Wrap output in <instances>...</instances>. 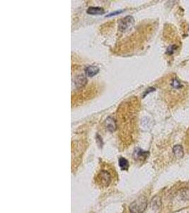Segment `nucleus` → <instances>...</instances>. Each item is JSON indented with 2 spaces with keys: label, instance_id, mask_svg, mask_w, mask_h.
I'll return each instance as SVG.
<instances>
[{
  "label": "nucleus",
  "instance_id": "nucleus-8",
  "mask_svg": "<svg viewBox=\"0 0 189 213\" xmlns=\"http://www.w3.org/2000/svg\"><path fill=\"white\" fill-rule=\"evenodd\" d=\"M86 79L83 76V75H80L77 78L76 80H75V84H76L77 88H82L86 85Z\"/></svg>",
  "mask_w": 189,
  "mask_h": 213
},
{
  "label": "nucleus",
  "instance_id": "nucleus-4",
  "mask_svg": "<svg viewBox=\"0 0 189 213\" xmlns=\"http://www.w3.org/2000/svg\"><path fill=\"white\" fill-rule=\"evenodd\" d=\"M148 152L142 150L140 149H138L135 151V153H134V158H135L136 160H140V161H144L148 156Z\"/></svg>",
  "mask_w": 189,
  "mask_h": 213
},
{
  "label": "nucleus",
  "instance_id": "nucleus-3",
  "mask_svg": "<svg viewBox=\"0 0 189 213\" xmlns=\"http://www.w3.org/2000/svg\"><path fill=\"white\" fill-rule=\"evenodd\" d=\"M98 180L100 181L101 184L103 186H108L111 183V177L108 172L106 171H101L98 176Z\"/></svg>",
  "mask_w": 189,
  "mask_h": 213
},
{
  "label": "nucleus",
  "instance_id": "nucleus-5",
  "mask_svg": "<svg viewBox=\"0 0 189 213\" xmlns=\"http://www.w3.org/2000/svg\"><path fill=\"white\" fill-rule=\"evenodd\" d=\"M87 13L92 15H101L104 14V10L101 7H89L87 10Z\"/></svg>",
  "mask_w": 189,
  "mask_h": 213
},
{
  "label": "nucleus",
  "instance_id": "nucleus-7",
  "mask_svg": "<svg viewBox=\"0 0 189 213\" xmlns=\"http://www.w3.org/2000/svg\"><path fill=\"white\" fill-rule=\"evenodd\" d=\"M86 74L89 77H93L95 75H96L98 72V68L96 66H89L85 70Z\"/></svg>",
  "mask_w": 189,
  "mask_h": 213
},
{
  "label": "nucleus",
  "instance_id": "nucleus-9",
  "mask_svg": "<svg viewBox=\"0 0 189 213\" xmlns=\"http://www.w3.org/2000/svg\"><path fill=\"white\" fill-rule=\"evenodd\" d=\"M118 164L119 166L122 170H128V167H129V163H128V160L125 159V158H120L119 161H118Z\"/></svg>",
  "mask_w": 189,
  "mask_h": 213
},
{
  "label": "nucleus",
  "instance_id": "nucleus-2",
  "mask_svg": "<svg viewBox=\"0 0 189 213\" xmlns=\"http://www.w3.org/2000/svg\"><path fill=\"white\" fill-rule=\"evenodd\" d=\"M134 19L132 16H127L125 19H122L119 23V28L121 31H125L130 29L133 25Z\"/></svg>",
  "mask_w": 189,
  "mask_h": 213
},
{
  "label": "nucleus",
  "instance_id": "nucleus-12",
  "mask_svg": "<svg viewBox=\"0 0 189 213\" xmlns=\"http://www.w3.org/2000/svg\"><path fill=\"white\" fill-rule=\"evenodd\" d=\"M174 47H175L174 46H170L169 48L168 49H167V52H168V53H169V54H172V53H173L174 51V49H175V48H174Z\"/></svg>",
  "mask_w": 189,
  "mask_h": 213
},
{
  "label": "nucleus",
  "instance_id": "nucleus-10",
  "mask_svg": "<svg viewBox=\"0 0 189 213\" xmlns=\"http://www.w3.org/2000/svg\"><path fill=\"white\" fill-rule=\"evenodd\" d=\"M106 124L107 127H108V130L111 131V132H113V131L115 130V123L114 120H113L111 117H109V118L106 120Z\"/></svg>",
  "mask_w": 189,
  "mask_h": 213
},
{
  "label": "nucleus",
  "instance_id": "nucleus-11",
  "mask_svg": "<svg viewBox=\"0 0 189 213\" xmlns=\"http://www.w3.org/2000/svg\"><path fill=\"white\" fill-rule=\"evenodd\" d=\"M171 85H172V87H174V88H176V89H178V88H181V87H182V85H181L180 83H178V81H177L176 80H173Z\"/></svg>",
  "mask_w": 189,
  "mask_h": 213
},
{
  "label": "nucleus",
  "instance_id": "nucleus-6",
  "mask_svg": "<svg viewBox=\"0 0 189 213\" xmlns=\"http://www.w3.org/2000/svg\"><path fill=\"white\" fill-rule=\"evenodd\" d=\"M173 152L177 158H182L183 156V149L181 145H176L173 148Z\"/></svg>",
  "mask_w": 189,
  "mask_h": 213
},
{
  "label": "nucleus",
  "instance_id": "nucleus-1",
  "mask_svg": "<svg viewBox=\"0 0 189 213\" xmlns=\"http://www.w3.org/2000/svg\"><path fill=\"white\" fill-rule=\"evenodd\" d=\"M148 206V199L145 196H141L135 200L130 205L131 213H143Z\"/></svg>",
  "mask_w": 189,
  "mask_h": 213
},
{
  "label": "nucleus",
  "instance_id": "nucleus-13",
  "mask_svg": "<svg viewBox=\"0 0 189 213\" xmlns=\"http://www.w3.org/2000/svg\"><path fill=\"white\" fill-rule=\"evenodd\" d=\"M122 11H116V12H114V13H111V14H110L109 15H107L106 17H108V16H113V15H115L116 14H120V13H121Z\"/></svg>",
  "mask_w": 189,
  "mask_h": 213
}]
</instances>
